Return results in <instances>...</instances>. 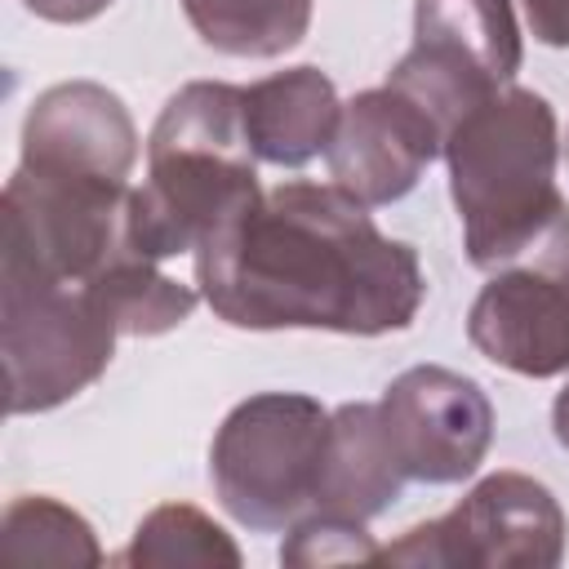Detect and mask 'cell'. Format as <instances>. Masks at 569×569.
Returning a JSON list of instances; mask_svg holds the SVG:
<instances>
[{"label":"cell","mask_w":569,"mask_h":569,"mask_svg":"<svg viewBox=\"0 0 569 569\" xmlns=\"http://www.w3.org/2000/svg\"><path fill=\"white\" fill-rule=\"evenodd\" d=\"M36 13H44V18H53V22H80V18H93L102 4H111V0H27Z\"/></svg>","instance_id":"cell-13"},{"label":"cell","mask_w":569,"mask_h":569,"mask_svg":"<svg viewBox=\"0 0 569 569\" xmlns=\"http://www.w3.org/2000/svg\"><path fill=\"white\" fill-rule=\"evenodd\" d=\"M556 436H560V445L569 449V391L556 400Z\"/></svg>","instance_id":"cell-14"},{"label":"cell","mask_w":569,"mask_h":569,"mask_svg":"<svg viewBox=\"0 0 569 569\" xmlns=\"http://www.w3.org/2000/svg\"><path fill=\"white\" fill-rule=\"evenodd\" d=\"M525 9L542 44H569V0H525Z\"/></svg>","instance_id":"cell-12"},{"label":"cell","mask_w":569,"mask_h":569,"mask_svg":"<svg viewBox=\"0 0 569 569\" xmlns=\"http://www.w3.org/2000/svg\"><path fill=\"white\" fill-rule=\"evenodd\" d=\"M445 147L476 267L520 258L569 267V209L551 182L556 120L538 93L485 98L445 133Z\"/></svg>","instance_id":"cell-2"},{"label":"cell","mask_w":569,"mask_h":569,"mask_svg":"<svg viewBox=\"0 0 569 569\" xmlns=\"http://www.w3.org/2000/svg\"><path fill=\"white\" fill-rule=\"evenodd\" d=\"M116 325L98 311L84 284L67 280L4 249V369L9 409H49L76 396L111 360Z\"/></svg>","instance_id":"cell-3"},{"label":"cell","mask_w":569,"mask_h":569,"mask_svg":"<svg viewBox=\"0 0 569 569\" xmlns=\"http://www.w3.org/2000/svg\"><path fill=\"white\" fill-rule=\"evenodd\" d=\"M471 342L516 373L569 369V289L525 271L493 280L471 311Z\"/></svg>","instance_id":"cell-8"},{"label":"cell","mask_w":569,"mask_h":569,"mask_svg":"<svg viewBox=\"0 0 569 569\" xmlns=\"http://www.w3.org/2000/svg\"><path fill=\"white\" fill-rule=\"evenodd\" d=\"M333 84L316 67H293L244 89V133L253 156L271 164H307L338 129Z\"/></svg>","instance_id":"cell-10"},{"label":"cell","mask_w":569,"mask_h":569,"mask_svg":"<svg viewBox=\"0 0 569 569\" xmlns=\"http://www.w3.org/2000/svg\"><path fill=\"white\" fill-rule=\"evenodd\" d=\"M22 160L31 164H58V169H84L102 178H120L133 164V129L120 102L98 84H58L49 89L22 133Z\"/></svg>","instance_id":"cell-9"},{"label":"cell","mask_w":569,"mask_h":569,"mask_svg":"<svg viewBox=\"0 0 569 569\" xmlns=\"http://www.w3.org/2000/svg\"><path fill=\"white\" fill-rule=\"evenodd\" d=\"M213 311L240 329H405L422 302L409 244L387 240L351 191L289 182L249 196L196 244Z\"/></svg>","instance_id":"cell-1"},{"label":"cell","mask_w":569,"mask_h":569,"mask_svg":"<svg viewBox=\"0 0 569 569\" xmlns=\"http://www.w3.org/2000/svg\"><path fill=\"white\" fill-rule=\"evenodd\" d=\"M182 9L204 44L267 58L302 40L311 0H182Z\"/></svg>","instance_id":"cell-11"},{"label":"cell","mask_w":569,"mask_h":569,"mask_svg":"<svg viewBox=\"0 0 569 569\" xmlns=\"http://www.w3.org/2000/svg\"><path fill=\"white\" fill-rule=\"evenodd\" d=\"M413 27L418 40L387 84L427 107L445 133L520 67L507 0H418Z\"/></svg>","instance_id":"cell-5"},{"label":"cell","mask_w":569,"mask_h":569,"mask_svg":"<svg viewBox=\"0 0 569 569\" xmlns=\"http://www.w3.org/2000/svg\"><path fill=\"white\" fill-rule=\"evenodd\" d=\"M329 449V418L307 396L244 400L213 445V480L231 516L276 529L316 502Z\"/></svg>","instance_id":"cell-4"},{"label":"cell","mask_w":569,"mask_h":569,"mask_svg":"<svg viewBox=\"0 0 569 569\" xmlns=\"http://www.w3.org/2000/svg\"><path fill=\"white\" fill-rule=\"evenodd\" d=\"M440 142L445 129L436 124V116L387 84L342 107L325 156L342 191L365 204H387L418 182L422 164H431Z\"/></svg>","instance_id":"cell-7"},{"label":"cell","mask_w":569,"mask_h":569,"mask_svg":"<svg viewBox=\"0 0 569 569\" xmlns=\"http://www.w3.org/2000/svg\"><path fill=\"white\" fill-rule=\"evenodd\" d=\"M382 427L405 476L462 480L489 445V405L476 382L449 369H409L387 387Z\"/></svg>","instance_id":"cell-6"}]
</instances>
